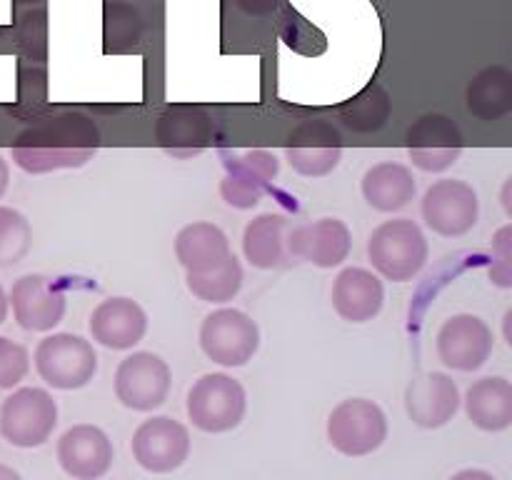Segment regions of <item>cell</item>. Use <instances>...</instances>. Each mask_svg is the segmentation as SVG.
<instances>
[{
	"label": "cell",
	"instance_id": "2",
	"mask_svg": "<svg viewBox=\"0 0 512 480\" xmlns=\"http://www.w3.org/2000/svg\"><path fill=\"white\" fill-rule=\"evenodd\" d=\"M428 238L410 218L385 220L370 233L368 258L373 268L393 283H408L428 263Z\"/></svg>",
	"mask_w": 512,
	"mask_h": 480
},
{
	"label": "cell",
	"instance_id": "22",
	"mask_svg": "<svg viewBox=\"0 0 512 480\" xmlns=\"http://www.w3.org/2000/svg\"><path fill=\"white\" fill-rule=\"evenodd\" d=\"M415 175L408 165L403 163H378L363 175V198L370 208L380 213H395L410 205L415 198Z\"/></svg>",
	"mask_w": 512,
	"mask_h": 480
},
{
	"label": "cell",
	"instance_id": "20",
	"mask_svg": "<svg viewBox=\"0 0 512 480\" xmlns=\"http://www.w3.org/2000/svg\"><path fill=\"white\" fill-rule=\"evenodd\" d=\"M160 145L173 158H193L208 148L213 138V120L203 108L195 105H178L160 115L155 125Z\"/></svg>",
	"mask_w": 512,
	"mask_h": 480
},
{
	"label": "cell",
	"instance_id": "8",
	"mask_svg": "<svg viewBox=\"0 0 512 480\" xmlns=\"http://www.w3.org/2000/svg\"><path fill=\"white\" fill-rule=\"evenodd\" d=\"M420 210L425 225L433 233L443 238H460L478 225L480 200L473 185L465 180L443 178L425 190Z\"/></svg>",
	"mask_w": 512,
	"mask_h": 480
},
{
	"label": "cell",
	"instance_id": "16",
	"mask_svg": "<svg viewBox=\"0 0 512 480\" xmlns=\"http://www.w3.org/2000/svg\"><path fill=\"white\" fill-rule=\"evenodd\" d=\"M353 248L350 228L340 218H320L298 225L288 235V255L318 268H335L348 260Z\"/></svg>",
	"mask_w": 512,
	"mask_h": 480
},
{
	"label": "cell",
	"instance_id": "13",
	"mask_svg": "<svg viewBox=\"0 0 512 480\" xmlns=\"http://www.w3.org/2000/svg\"><path fill=\"white\" fill-rule=\"evenodd\" d=\"M8 305H13L20 328L30 333H48L63 320L65 293L45 275L28 273L13 283Z\"/></svg>",
	"mask_w": 512,
	"mask_h": 480
},
{
	"label": "cell",
	"instance_id": "29",
	"mask_svg": "<svg viewBox=\"0 0 512 480\" xmlns=\"http://www.w3.org/2000/svg\"><path fill=\"white\" fill-rule=\"evenodd\" d=\"M33 245V228L20 210L0 205V268L20 263Z\"/></svg>",
	"mask_w": 512,
	"mask_h": 480
},
{
	"label": "cell",
	"instance_id": "18",
	"mask_svg": "<svg viewBox=\"0 0 512 480\" xmlns=\"http://www.w3.org/2000/svg\"><path fill=\"white\" fill-rule=\"evenodd\" d=\"M405 408L420 428H443L460 408V390L448 373H423L405 390Z\"/></svg>",
	"mask_w": 512,
	"mask_h": 480
},
{
	"label": "cell",
	"instance_id": "15",
	"mask_svg": "<svg viewBox=\"0 0 512 480\" xmlns=\"http://www.w3.org/2000/svg\"><path fill=\"white\" fill-rule=\"evenodd\" d=\"M225 178L220 183V195L228 205L238 210H250L260 203L265 190L270 188L280 173L278 155L270 150H248L240 158L225 163Z\"/></svg>",
	"mask_w": 512,
	"mask_h": 480
},
{
	"label": "cell",
	"instance_id": "33",
	"mask_svg": "<svg viewBox=\"0 0 512 480\" xmlns=\"http://www.w3.org/2000/svg\"><path fill=\"white\" fill-rule=\"evenodd\" d=\"M450 480H498L493 473H488V470H475V468H468V470H460V473H455Z\"/></svg>",
	"mask_w": 512,
	"mask_h": 480
},
{
	"label": "cell",
	"instance_id": "17",
	"mask_svg": "<svg viewBox=\"0 0 512 480\" xmlns=\"http://www.w3.org/2000/svg\"><path fill=\"white\" fill-rule=\"evenodd\" d=\"M58 463L70 478L98 480L113 465V443L98 425H73L58 440Z\"/></svg>",
	"mask_w": 512,
	"mask_h": 480
},
{
	"label": "cell",
	"instance_id": "4",
	"mask_svg": "<svg viewBox=\"0 0 512 480\" xmlns=\"http://www.w3.org/2000/svg\"><path fill=\"white\" fill-rule=\"evenodd\" d=\"M35 370L50 388L78 390L93 380L98 355L80 335L53 333L35 348Z\"/></svg>",
	"mask_w": 512,
	"mask_h": 480
},
{
	"label": "cell",
	"instance_id": "24",
	"mask_svg": "<svg viewBox=\"0 0 512 480\" xmlns=\"http://www.w3.org/2000/svg\"><path fill=\"white\" fill-rule=\"evenodd\" d=\"M243 253L253 268H280L288 258V220L280 213H263L245 225Z\"/></svg>",
	"mask_w": 512,
	"mask_h": 480
},
{
	"label": "cell",
	"instance_id": "21",
	"mask_svg": "<svg viewBox=\"0 0 512 480\" xmlns=\"http://www.w3.org/2000/svg\"><path fill=\"white\" fill-rule=\"evenodd\" d=\"M383 280L365 268H345L335 278L333 308L348 323H368L383 310Z\"/></svg>",
	"mask_w": 512,
	"mask_h": 480
},
{
	"label": "cell",
	"instance_id": "1",
	"mask_svg": "<svg viewBox=\"0 0 512 480\" xmlns=\"http://www.w3.org/2000/svg\"><path fill=\"white\" fill-rule=\"evenodd\" d=\"M98 140L93 120L80 113H63L25 130L10 155L25 173L80 168L98 153Z\"/></svg>",
	"mask_w": 512,
	"mask_h": 480
},
{
	"label": "cell",
	"instance_id": "35",
	"mask_svg": "<svg viewBox=\"0 0 512 480\" xmlns=\"http://www.w3.org/2000/svg\"><path fill=\"white\" fill-rule=\"evenodd\" d=\"M0 480H23V478H20L18 470H13L10 465L0 463Z\"/></svg>",
	"mask_w": 512,
	"mask_h": 480
},
{
	"label": "cell",
	"instance_id": "32",
	"mask_svg": "<svg viewBox=\"0 0 512 480\" xmlns=\"http://www.w3.org/2000/svg\"><path fill=\"white\" fill-rule=\"evenodd\" d=\"M275 3H278V0H238L240 8L248 10V13H253V15L270 13V10L275 8Z\"/></svg>",
	"mask_w": 512,
	"mask_h": 480
},
{
	"label": "cell",
	"instance_id": "31",
	"mask_svg": "<svg viewBox=\"0 0 512 480\" xmlns=\"http://www.w3.org/2000/svg\"><path fill=\"white\" fill-rule=\"evenodd\" d=\"M490 283L500 285V288H510L512 285V228L505 225L495 233L493 238V263H490Z\"/></svg>",
	"mask_w": 512,
	"mask_h": 480
},
{
	"label": "cell",
	"instance_id": "27",
	"mask_svg": "<svg viewBox=\"0 0 512 480\" xmlns=\"http://www.w3.org/2000/svg\"><path fill=\"white\" fill-rule=\"evenodd\" d=\"M243 265L233 253L225 255L220 263L210 265L205 270H193L185 275L188 290L195 298L205 300V303H228L243 288Z\"/></svg>",
	"mask_w": 512,
	"mask_h": 480
},
{
	"label": "cell",
	"instance_id": "25",
	"mask_svg": "<svg viewBox=\"0 0 512 480\" xmlns=\"http://www.w3.org/2000/svg\"><path fill=\"white\" fill-rule=\"evenodd\" d=\"M468 110L478 120L495 123L512 110V73L503 65L483 68L465 90Z\"/></svg>",
	"mask_w": 512,
	"mask_h": 480
},
{
	"label": "cell",
	"instance_id": "36",
	"mask_svg": "<svg viewBox=\"0 0 512 480\" xmlns=\"http://www.w3.org/2000/svg\"><path fill=\"white\" fill-rule=\"evenodd\" d=\"M5 318H8V295H5L3 285H0V325L5 323Z\"/></svg>",
	"mask_w": 512,
	"mask_h": 480
},
{
	"label": "cell",
	"instance_id": "30",
	"mask_svg": "<svg viewBox=\"0 0 512 480\" xmlns=\"http://www.w3.org/2000/svg\"><path fill=\"white\" fill-rule=\"evenodd\" d=\"M30 355L28 348L15 340L0 335V390L13 388L28 375Z\"/></svg>",
	"mask_w": 512,
	"mask_h": 480
},
{
	"label": "cell",
	"instance_id": "5",
	"mask_svg": "<svg viewBox=\"0 0 512 480\" xmlns=\"http://www.w3.org/2000/svg\"><path fill=\"white\" fill-rule=\"evenodd\" d=\"M58 425V403L43 388H20L0 405V435L18 448H38Z\"/></svg>",
	"mask_w": 512,
	"mask_h": 480
},
{
	"label": "cell",
	"instance_id": "7",
	"mask_svg": "<svg viewBox=\"0 0 512 480\" xmlns=\"http://www.w3.org/2000/svg\"><path fill=\"white\" fill-rule=\"evenodd\" d=\"M200 348L213 363L240 368L260 348V328L238 308L213 310L200 325Z\"/></svg>",
	"mask_w": 512,
	"mask_h": 480
},
{
	"label": "cell",
	"instance_id": "28",
	"mask_svg": "<svg viewBox=\"0 0 512 480\" xmlns=\"http://www.w3.org/2000/svg\"><path fill=\"white\" fill-rule=\"evenodd\" d=\"M390 113H393L390 95L375 83L340 105V120L355 133H375L388 123Z\"/></svg>",
	"mask_w": 512,
	"mask_h": 480
},
{
	"label": "cell",
	"instance_id": "6",
	"mask_svg": "<svg viewBox=\"0 0 512 480\" xmlns=\"http://www.w3.org/2000/svg\"><path fill=\"white\" fill-rule=\"evenodd\" d=\"M388 438V418L373 400L350 398L333 408L328 418V440L338 453L363 458L375 453Z\"/></svg>",
	"mask_w": 512,
	"mask_h": 480
},
{
	"label": "cell",
	"instance_id": "9",
	"mask_svg": "<svg viewBox=\"0 0 512 480\" xmlns=\"http://www.w3.org/2000/svg\"><path fill=\"white\" fill-rule=\"evenodd\" d=\"M408 158L425 173H443L453 168L465 148L463 130L443 113H428L408 128Z\"/></svg>",
	"mask_w": 512,
	"mask_h": 480
},
{
	"label": "cell",
	"instance_id": "34",
	"mask_svg": "<svg viewBox=\"0 0 512 480\" xmlns=\"http://www.w3.org/2000/svg\"><path fill=\"white\" fill-rule=\"evenodd\" d=\"M8 185H10V168H8V163H5V160L0 158V198H3V195H5Z\"/></svg>",
	"mask_w": 512,
	"mask_h": 480
},
{
	"label": "cell",
	"instance_id": "3",
	"mask_svg": "<svg viewBox=\"0 0 512 480\" xmlns=\"http://www.w3.org/2000/svg\"><path fill=\"white\" fill-rule=\"evenodd\" d=\"M248 398L240 380L225 373H208L188 393V418L203 433H228L245 418Z\"/></svg>",
	"mask_w": 512,
	"mask_h": 480
},
{
	"label": "cell",
	"instance_id": "14",
	"mask_svg": "<svg viewBox=\"0 0 512 480\" xmlns=\"http://www.w3.org/2000/svg\"><path fill=\"white\" fill-rule=\"evenodd\" d=\"M285 160L295 173L305 178H325L343 160V143L333 125L323 120H308L298 125L285 148Z\"/></svg>",
	"mask_w": 512,
	"mask_h": 480
},
{
	"label": "cell",
	"instance_id": "23",
	"mask_svg": "<svg viewBox=\"0 0 512 480\" xmlns=\"http://www.w3.org/2000/svg\"><path fill=\"white\" fill-rule=\"evenodd\" d=\"M468 418L488 433H500L512 423V385L500 375L475 380L465 393Z\"/></svg>",
	"mask_w": 512,
	"mask_h": 480
},
{
	"label": "cell",
	"instance_id": "12",
	"mask_svg": "<svg viewBox=\"0 0 512 480\" xmlns=\"http://www.w3.org/2000/svg\"><path fill=\"white\" fill-rule=\"evenodd\" d=\"M493 330L483 318L470 313L453 315L438 333V355L448 368L473 373L493 355Z\"/></svg>",
	"mask_w": 512,
	"mask_h": 480
},
{
	"label": "cell",
	"instance_id": "10",
	"mask_svg": "<svg viewBox=\"0 0 512 480\" xmlns=\"http://www.w3.org/2000/svg\"><path fill=\"white\" fill-rule=\"evenodd\" d=\"M170 393V368L160 355L140 350L120 360L115 370V395L130 410L160 408Z\"/></svg>",
	"mask_w": 512,
	"mask_h": 480
},
{
	"label": "cell",
	"instance_id": "11",
	"mask_svg": "<svg viewBox=\"0 0 512 480\" xmlns=\"http://www.w3.org/2000/svg\"><path fill=\"white\" fill-rule=\"evenodd\" d=\"M133 455L148 473H173L190 455L188 428L168 415L145 420L133 435Z\"/></svg>",
	"mask_w": 512,
	"mask_h": 480
},
{
	"label": "cell",
	"instance_id": "19",
	"mask_svg": "<svg viewBox=\"0 0 512 480\" xmlns=\"http://www.w3.org/2000/svg\"><path fill=\"white\" fill-rule=\"evenodd\" d=\"M90 335L110 350H128L143 340L148 315L133 298H108L90 313Z\"/></svg>",
	"mask_w": 512,
	"mask_h": 480
},
{
	"label": "cell",
	"instance_id": "26",
	"mask_svg": "<svg viewBox=\"0 0 512 480\" xmlns=\"http://www.w3.org/2000/svg\"><path fill=\"white\" fill-rule=\"evenodd\" d=\"M175 255L188 273L205 270L230 255V240L215 223H190L175 238Z\"/></svg>",
	"mask_w": 512,
	"mask_h": 480
}]
</instances>
